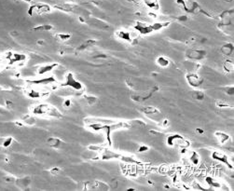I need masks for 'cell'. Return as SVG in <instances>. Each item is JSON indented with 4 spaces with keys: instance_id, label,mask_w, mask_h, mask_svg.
<instances>
[{
    "instance_id": "obj_22",
    "label": "cell",
    "mask_w": 234,
    "mask_h": 191,
    "mask_svg": "<svg viewBox=\"0 0 234 191\" xmlns=\"http://www.w3.org/2000/svg\"><path fill=\"white\" fill-rule=\"evenodd\" d=\"M205 180H206L207 184H208L210 187H216V188H219V187H222V185H221L220 183H219L218 181H216V179L212 178V177H207Z\"/></svg>"
},
{
    "instance_id": "obj_24",
    "label": "cell",
    "mask_w": 234,
    "mask_h": 191,
    "mask_svg": "<svg viewBox=\"0 0 234 191\" xmlns=\"http://www.w3.org/2000/svg\"><path fill=\"white\" fill-rule=\"evenodd\" d=\"M52 29H53V26L49 25V24L40 25V26H37V27L33 28L34 31H49V30H52Z\"/></svg>"
},
{
    "instance_id": "obj_37",
    "label": "cell",
    "mask_w": 234,
    "mask_h": 191,
    "mask_svg": "<svg viewBox=\"0 0 234 191\" xmlns=\"http://www.w3.org/2000/svg\"><path fill=\"white\" fill-rule=\"evenodd\" d=\"M22 1H24V2H26V3H32L33 0H22Z\"/></svg>"
},
{
    "instance_id": "obj_27",
    "label": "cell",
    "mask_w": 234,
    "mask_h": 191,
    "mask_svg": "<svg viewBox=\"0 0 234 191\" xmlns=\"http://www.w3.org/2000/svg\"><path fill=\"white\" fill-rule=\"evenodd\" d=\"M216 105L218 107H232L231 105L228 103H224L223 101H217Z\"/></svg>"
},
{
    "instance_id": "obj_19",
    "label": "cell",
    "mask_w": 234,
    "mask_h": 191,
    "mask_svg": "<svg viewBox=\"0 0 234 191\" xmlns=\"http://www.w3.org/2000/svg\"><path fill=\"white\" fill-rule=\"evenodd\" d=\"M188 159H189V161L191 162V163L194 164V165H198V164H199V162H200L199 155H198L196 152H194V151L190 152V154L188 155Z\"/></svg>"
},
{
    "instance_id": "obj_17",
    "label": "cell",
    "mask_w": 234,
    "mask_h": 191,
    "mask_svg": "<svg viewBox=\"0 0 234 191\" xmlns=\"http://www.w3.org/2000/svg\"><path fill=\"white\" fill-rule=\"evenodd\" d=\"M141 111L144 113V114H146V115H156V114H159V109H157L154 107H145L141 109Z\"/></svg>"
},
{
    "instance_id": "obj_2",
    "label": "cell",
    "mask_w": 234,
    "mask_h": 191,
    "mask_svg": "<svg viewBox=\"0 0 234 191\" xmlns=\"http://www.w3.org/2000/svg\"><path fill=\"white\" fill-rule=\"evenodd\" d=\"M167 144L170 146H178L182 148H188L190 143L180 134H171L167 137Z\"/></svg>"
},
{
    "instance_id": "obj_9",
    "label": "cell",
    "mask_w": 234,
    "mask_h": 191,
    "mask_svg": "<svg viewBox=\"0 0 234 191\" xmlns=\"http://www.w3.org/2000/svg\"><path fill=\"white\" fill-rule=\"evenodd\" d=\"M25 94L32 99H38V98H42V97H46L49 96V91L46 90H38L37 89H27Z\"/></svg>"
},
{
    "instance_id": "obj_4",
    "label": "cell",
    "mask_w": 234,
    "mask_h": 191,
    "mask_svg": "<svg viewBox=\"0 0 234 191\" xmlns=\"http://www.w3.org/2000/svg\"><path fill=\"white\" fill-rule=\"evenodd\" d=\"M51 11V7L47 4H42V3H38L32 5L29 9H28V14L30 16H38L41 15V14L48 13Z\"/></svg>"
},
{
    "instance_id": "obj_25",
    "label": "cell",
    "mask_w": 234,
    "mask_h": 191,
    "mask_svg": "<svg viewBox=\"0 0 234 191\" xmlns=\"http://www.w3.org/2000/svg\"><path fill=\"white\" fill-rule=\"evenodd\" d=\"M56 38H57L58 40L60 41H66L70 38V35L69 34H57L56 35Z\"/></svg>"
},
{
    "instance_id": "obj_32",
    "label": "cell",
    "mask_w": 234,
    "mask_h": 191,
    "mask_svg": "<svg viewBox=\"0 0 234 191\" xmlns=\"http://www.w3.org/2000/svg\"><path fill=\"white\" fill-rule=\"evenodd\" d=\"M52 174H58L59 173V172H60V170L58 169V168H54V169H52Z\"/></svg>"
},
{
    "instance_id": "obj_23",
    "label": "cell",
    "mask_w": 234,
    "mask_h": 191,
    "mask_svg": "<svg viewBox=\"0 0 234 191\" xmlns=\"http://www.w3.org/2000/svg\"><path fill=\"white\" fill-rule=\"evenodd\" d=\"M192 97L196 100H203L204 99V93H202V90H195L192 93Z\"/></svg>"
},
{
    "instance_id": "obj_8",
    "label": "cell",
    "mask_w": 234,
    "mask_h": 191,
    "mask_svg": "<svg viewBox=\"0 0 234 191\" xmlns=\"http://www.w3.org/2000/svg\"><path fill=\"white\" fill-rule=\"evenodd\" d=\"M205 55H206V52L202 49H191L187 52V58L193 61H200L205 57Z\"/></svg>"
},
{
    "instance_id": "obj_34",
    "label": "cell",
    "mask_w": 234,
    "mask_h": 191,
    "mask_svg": "<svg viewBox=\"0 0 234 191\" xmlns=\"http://www.w3.org/2000/svg\"><path fill=\"white\" fill-rule=\"evenodd\" d=\"M6 104H7V107H10V108H12V107H13V104H12L11 102L7 101Z\"/></svg>"
},
{
    "instance_id": "obj_18",
    "label": "cell",
    "mask_w": 234,
    "mask_h": 191,
    "mask_svg": "<svg viewBox=\"0 0 234 191\" xmlns=\"http://www.w3.org/2000/svg\"><path fill=\"white\" fill-rule=\"evenodd\" d=\"M221 51L223 54L227 55V56H230L233 52V45L231 43H228L225 44L222 46L221 48Z\"/></svg>"
},
{
    "instance_id": "obj_5",
    "label": "cell",
    "mask_w": 234,
    "mask_h": 191,
    "mask_svg": "<svg viewBox=\"0 0 234 191\" xmlns=\"http://www.w3.org/2000/svg\"><path fill=\"white\" fill-rule=\"evenodd\" d=\"M186 79L188 85L192 88H199L203 83V79L197 73H188L186 75Z\"/></svg>"
},
{
    "instance_id": "obj_12",
    "label": "cell",
    "mask_w": 234,
    "mask_h": 191,
    "mask_svg": "<svg viewBox=\"0 0 234 191\" xmlns=\"http://www.w3.org/2000/svg\"><path fill=\"white\" fill-rule=\"evenodd\" d=\"M56 66H58L57 63H51V65H45L39 66L38 68L37 74L38 76H43L45 74H49V73H51Z\"/></svg>"
},
{
    "instance_id": "obj_15",
    "label": "cell",
    "mask_w": 234,
    "mask_h": 191,
    "mask_svg": "<svg viewBox=\"0 0 234 191\" xmlns=\"http://www.w3.org/2000/svg\"><path fill=\"white\" fill-rule=\"evenodd\" d=\"M157 65L161 68H165L170 65V61L164 56H160V57L157 58Z\"/></svg>"
},
{
    "instance_id": "obj_3",
    "label": "cell",
    "mask_w": 234,
    "mask_h": 191,
    "mask_svg": "<svg viewBox=\"0 0 234 191\" xmlns=\"http://www.w3.org/2000/svg\"><path fill=\"white\" fill-rule=\"evenodd\" d=\"M63 87H66L68 89H72L77 91H80L84 89V86L75 79V76L72 73H67L65 76V81L62 84Z\"/></svg>"
},
{
    "instance_id": "obj_20",
    "label": "cell",
    "mask_w": 234,
    "mask_h": 191,
    "mask_svg": "<svg viewBox=\"0 0 234 191\" xmlns=\"http://www.w3.org/2000/svg\"><path fill=\"white\" fill-rule=\"evenodd\" d=\"M61 140H59L58 138H53V137H52V138H49V140H48V145H49V146H52V147H53V148H59L60 147V145H61Z\"/></svg>"
},
{
    "instance_id": "obj_35",
    "label": "cell",
    "mask_w": 234,
    "mask_h": 191,
    "mask_svg": "<svg viewBox=\"0 0 234 191\" xmlns=\"http://www.w3.org/2000/svg\"><path fill=\"white\" fill-rule=\"evenodd\" d=\"M179 20L181 21V22H185V21L188 20V17H187V16H182V17L179 18Z\"/></svg>"
},
{
    "instance_id": "obj_28",
    "label": "cell",
    "mask_w": 234,
    "mask_h": 191,
    "mask_svg": "<svg viewBox=\"0 0 234 191\" xmlns=\"http://www.w3.org/2000/svg\"><path fill=\"white\" fill-rule=\"evenodd\" d=\"M11 143H12V138L11 137H10V138H7L4 142H3V146L4 147H9L10 145H11Z\"/></svg>"
},
{
    "instance_id": "obj_16",
    "label": "cell",
    "mask_w": 234,
    "mask_h": 191,
    "mask_svg": "<svg viewBox=\"0 0 234 191\" xmlns=\"http://www.w3.org/2000/svg\"><path fill=\"white\" fill-rule=\"evenodd\" d=\"M145 4L154 10H158L160 9V5H159V0H144Z\"/></svg>"
},
{
    "instance_id": "obj_13",
    "label": "cell",
    "mask_w": 234,
    "mask_h": 191,
    "mask_svg": "<svg viewBox=\"0 0 234 191\" xmlns=\"http://www.w3.org/2000/svg\"><path fill=\"white\" fill-rule=\"evenodd\" d=\"M215 135H216V139L218 140V142L221 145H225L230 139V137L228 135V134L225 133V132H222V131H216L215 133Z\"/></svg>"
},
{
    "instance_id": "obj_31",
    "label": "cell",
    "mask_w": 234,
    "mask_h": 191,
    "mask_svg": "<svg viewBox=\"0 0 234 191\" xmlns=\"http://www.w3.org/2000/svg\"><path fill=\"white\" fill-rule=\"evenodd\" d=\"M63 107H71V100H69V99L65 100V103H63Z\"/></svg>"
},
{
    "instance_id": "obj_1",
    "label": "cell",
    "mask_w": 234,
    "mask_h": 191,
    "mask_svg": "<svg viewBox=\"0 0 234 191\" xmlns=\"http://www.w3.org/2000/svg\"><path fill=\"white\" fill-rule=\"evenodd\" d=\"M32 112L35 115L39 116H49L53 118H61L62 114L58 109H56L53 105L49 104H37L32 107Z\"/></svg>"
},
{
    "instance_id": "obj_36",
    "label": "cell",
    "mask_w": 234,
    "mask_h": 191,
    "mask_svg": "<svg viewBox=\"0 0 234 191\" xmlns=\"http://www.w3.org/2000/svg\"><path fill=\"white\" fill-rule=\"evenodd\" d=\"M196 131L199 133H203V130H201V129H196Z\"/></svg>"
},
{
    "instance_id": "obj_10",
    "label": "cell",
    "mask_w": 234,
    "mask_h": 191,
    "mask_svg": "<svg viewBox=\"0 0 234 191\" xmlns=\"http://www.w3.org/2000/svg\"><path fill=\"white\" fill-rule=\"evenodd\" d=\"M26 82L30 83L31 85H48V84H54L56 80L53 76H48V77H43V79H39L27 80Z\"/></svg>"
},
{
    "instance_id": "obj_29",
    "label": "cell",
    "mask_w": 234,
    "mask_h": 191,
    "mask_svg": "<svg viewBox=\"0 0 234 191\" xmlns=\"http://www.w3.org/2000/svg\"><path fill=\"white\" fill-rule=\"evenodd\" d=\"M225 93H228L229 95H233V93H234L233 87H232V86H230V87H226V88H225Z\"/></svg>"
},
{
    "instance_id": "obj_7",
    "label": "cell",
    "mask_w": 234,
    "mask_h": 191,
    "mask_svg": "<svg viewBox=\"0 0 234 191\" xmlns=\"http://www.w3.org/2000/svg\"><path fill=\"white\" fill-rule=\"evenodd\" d=\"M212 158L216 160H217V161L222 162V163L227 165L230 169H233V165L230 164L229 157L226 154H224L222 152H219V151H214L212 153Z\"/></svg>"
},
{
    "instance_id": "obj_14",
    "label": "cell",
    "mask_w": 234,
    "mask_h": 191,
    "mask_svg": "<svg viewBox=\"0 0 234 191\" xmlns=\"http://www.w3.org/2000/svg\"><path fill=\"white\" fill-rule=\"evenodd\" d=\"M54 8L61 10L63 11H65V12H70L75 9V6L69 5V4H60V5H55Z\"/></svg>"
},
{
    "instance_id": "obj_6",
    "label": "cell",
    "mask_w": 234,
    "mask_h": 191,
    "mask_svg": "<svg viewBox=\"0 0 234 191\" xmlns=\"http://www.w3.org/2000/svg\"><path fill=\"white\" fill-rule=\"evenodd\" d=\"M134 30L138 32L140 35H143V36H146V35H149L153 33V29L150 24H146V23H142V22H136L135 25H134Z\"/></svg>"
},
{
    "instance_id": "obj_26",
    "label": "cell",
    "mask_w": 234,
    "mask_h": 191,
    "mask_svg": "<svg viewBox=\"0 0 234 191\" xmlns=\"http://www.w3.org/2000/svg\"><path fill=\"white\" fill-rule=\"evenodd\" d=\"M86 101L88 102L89 104H94L97 102V98L95 96H90V95H84Z\"/></svg>"
},
{
    "instance_id": "obj_21",
    "label": "cell",
    "mask_w": 234,
    "mask_h": 191,
    "mask_svg": "<svg viewBox=\"0 0 234 191\" xmlns=\"http://www.w3.org/2000/svg\"><path fill=\"white\" fill-rule=\"evenodd\" d=\"M233 62L231 60H226L224 62V65H223V67H224V70L227 72V73H231L233 72Z\"/></svg>"
},
{
    "instance_id": "obj_33",
    "label": "cell",
    "mask_w": 234,
    "mask_h": 191,
    "mask_svg": "<svg viewBox=\"0 0 234 191\" xmlns=\"http://www.w3.org/2000/svg\"><path fill=\"white\" fill-rule=\"evenodd\" d=\"M168 125H169V120L168 119H163V121H162V126L166 128Z\"/></svg>"
},
{
    "instance_id": "obj_30",
    "label": "cell",
    "mask_w": 234,
    "mask_h": 191,
    "mask_svg": "<svg viewBox=\"0 0 234 191\" xmlns=\"http://www.w3.org/2000/svg\"><path fill=\"white\" fill-rule=\"evenodd\" d=\"M148 150V147L146 146V145H142L139 147V149H138V152H146Z\"/></svg>"
},
{
    "instance_id": "obj_11",
    "label": "cell",
    "mask_w": 234,
    "mask_h": 191,
    "mask_svg": "<svg viewBox=\"0 0 234 191\" xmlns=\"http://www.w3.org/2000/svg\"><path fill=\"white\" fill-rule=\"evenodd\" d=\"M116 36L118 37H119L120 39H123V40L128 41V42H132V40H134L136 38L135 36H133L132 35V33H131L130 31H127V30H118L116 33Z\"/></svg>"
}]
</instances>
